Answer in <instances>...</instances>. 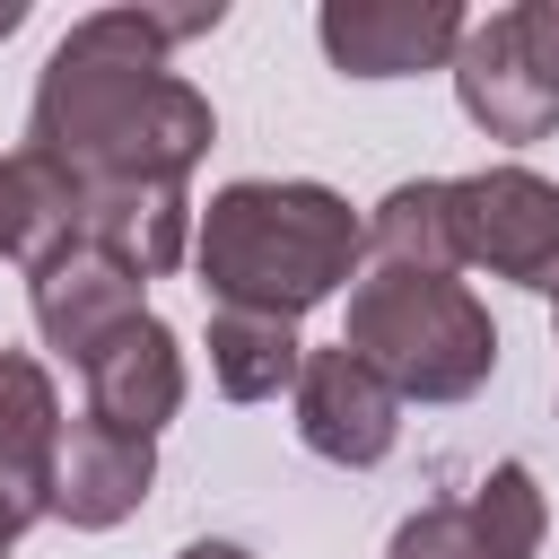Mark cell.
<instances>
[{"instance_id":"obj_17","label":"cell","mask_w":559,"mask_h":559,"mask_svg":"<svg viewBox=\"0 0 559 559\" xmlns=\"http://www.w3.org/2000/svg\"><path fill=\"white\" fill-rule=\"evenodd\" d=\"M17 17H26V9H17V0H0V35H17Z\"/></svg>"},{"instance_id":"obj_13","label":"cell","mask_w":559,"mask_h":559,"mask_svg":"<svg viewBox=\"0 0 559 559\" xmlns=\"http://www.w3.org/2000/svg\"><path fill=\"white\" fill-rule=\"evenodd\" d=\"M79 236V183L61 166H44L35 148H9L0 157V262H44Z\"/></svg>"},{"instance_id":"obj_6","label":"cell","mask_w":559,"mask_h":559,"mask_svg":"<svg viewBox=\"0 0 559 559\" xmlns=\"http://www.w3.org/2000/svg\"><path fill=\"white\" fill-rule=\"evenodd\" d=\"M542 524H550V507H542L533 472L524 463H498L472 498H445V507L402 515L393 542H384V559H533L542 550Z\"/></svg>"},{"instance_id":"obj_5","label":"cell","mask_w":559,"mask_h":559,"mask_svg":"<svg viewBox=\"0 0 559 559\" xmlns=\"http://www.w3.org/2000/svg\"><path fill=\"white\" fill-rule=\"evenodd\" d=\"M445 218H454V253L559 297V183H542L533 166H480V175H445Z\"/></svg>"},{"instance_id":"obj_16","label":"cell","mask_w":559,"mask_h":559,"mask_svg":"<svg viewBox=\"0 0 559 559\" xmlns=\"http://www.w3.org/2000/svg\"><path fill=\"white\" fill-rule=\"evenodd\" d=\"M175 559H253V550H236V542H192V550H175Z\"/></svg>"},{"instance_id":"obj_9","label":"cell","mask_w":559,"mask_h":559,"mask_svg":"<svg viewBox=\"0 0 559 559\" xmlns=\"http://www.w3.org/2000/svg\"><path fill=\"white\" fill-rule=\"evenodd\" d=\"M297 437H306L323 463L367 472V463L393 454L402 402L384 393V376H367V367L332 341V349H306V367H297Z\"/></svg>"},{"instance_id":"obj_7","label":"cell","mask_w":559,"mask_h":559,"mask_svg":"<svg viewBox=\"0 0 559 559\" xmlns=\"http://www.w3.org/2000/svg\"><path fill=\"white\" fill-rule=\"evenodd\" d=\"M463 26H472V17H463L454 0H323V17H314L323 52H332L349 79L437 70V61H454Z\"/></svg>"},{"instance_id":"obj_8","label":"cell","mask_w":559,"mask_h":559,"mask_svg":"<svg viewBox=\"0 0 559 559\" xmlns=\"http://www.w3.org/2000/svg\"><path fill=\"white\" fill-rule=\"evenodd\" d=\"M140 314H148V306H140V280H131L114 253H96L87 236H70L61 253L35 262V323H44V341H52L79 376H87V358H96L105 341H122Z\"/></svg>"},{"instance_id":"obj_12","label":"cell","mask_w":559,"mask_h":559,"mask_svg":"<svg viewBox=\"0 0 559 559\" xmlns=\"http://www.w3.org/2000/svg\"><path fill=\"white\" fill-rule=\"evenodd\" d=\"M183 411V349L157 314H140L122 341H105L87 358V419L122 428V437H157Z\"/></svg>"},{"instance_id":"obj_2","label":"cell","mask_w":559,"mask_h":559,"mask_svg":"<svg viewBox=\"0 0 559 559\" xmlns=\"http://www.w3.org/2000/svg\"><path fill=\"white\" fill-rule=\"evenodd\" d=\"M367 253V227L323 183H227L192 227V271L227 314L297 323Z\"/></svg>"},{"instance_id":"obj_1","label":"cell","mask_w":559,"mask_h":559,"mask_svg":"<svg viewBox=\"0 0 559 559\" xmlns=\"http://www.w3.org/2000/svg\"><path fill=\"white\" fill-rule=\"evenodd\" d=\"M227 9H96L79 17L44 79H35V114H26V148L44 166H61L79 192H122V183H166L183 192V175L210 148V96H192L166 52L183 35H210Z\"/></svg>"},{"instance_id":"obj_10","label":"cell","mask_w":559,"mask_h":559,"mask_svg":"<svg viewBox=\"0 0 559 559\" xmlns=\"http://www.w3.org/2000/svg\"><path fill=\"white\" fill-rule=\"evenodd\" d=\"M52 454H61L52 376L26 349H0V542H17L35 515H52Z\"/></svg>"},{"instance_id":"obj_14","label":"cell","mask_w":559,"mask_h":559,"mask_svg":"<svg viewBox=\"0 0 559 559\" xmlns=\"http://www.w3.org/2000/svg\"><path fill=\"white\" fill-rule=\"evenodd\" d=\"M367 271H463L454 253V218H445V183H393L367 218Z\"/></svg>"},{"instance_id":"obj_11","label":"cell","mask_w":559,"mask_h":559,"mask_svg":"<svg viewBox=\"0 0 559 559\" xmlns=\"http://www.w3.org/2000/svg\"><path fill=\"white\" fill-rule=\"evenodd\" d=\"M157 480V454L148 437H122L105 419H70L61 428V454H52V515L79 524V533H105L122 524Z\"/></svg>"},{"instance_id":"obj_15","label":"cell","mask_w":559,"mask_h":559,"mask_svg":"<svg viewBox=\"0 0 559 559\" xmlns=\"http://www.w3.org/2000/svg\"><path fill=\"white\" fill-rule=\"evenodd\" d=\"M306 349H297V323L280 314H210V376L227 402H271L280 384H297Z\"/></svg>"},{"instance_id":"obj_3","label":"cell","mask_w":559,"mask_h":559,"mask_svg":"<svg viewBox=\"0 0 559 559\" xmlns=\"http://www.w3.org/2000/svg\"><path fill=\"white\" fill-rule=\"evenodd\" d=\"M341 349L367 376H384L393 402H463L498 367V323L445 271H367L349 288Z\"/></svg>"},{"instance_id":"obj_18","label":"cell","mask_w":559,"mask_h":559,"mask_svg":"<svg viewBox=\"0 0 559 559\" xmlns=\"http://www.w3.org/2000/svg\"><path fill=\"white\" fill-rule=\"evenodd\" d=\"M0 559H9V542H0Z\"/></svg>"},{"instance_id":"obj_4","label":"cell","mask_w":559,"mask_h":559,"mask_svg":"<svg viewBox=\"0 0 559 559\" xmlns=\"http://www.w3.org/2000/svg\"><path fill=\"white\" fill-rule=\"evenodd\" d=\"M454 96L489 140H542L559 122V0H515L463 26Z\"/></svg>"}]
</instances>
